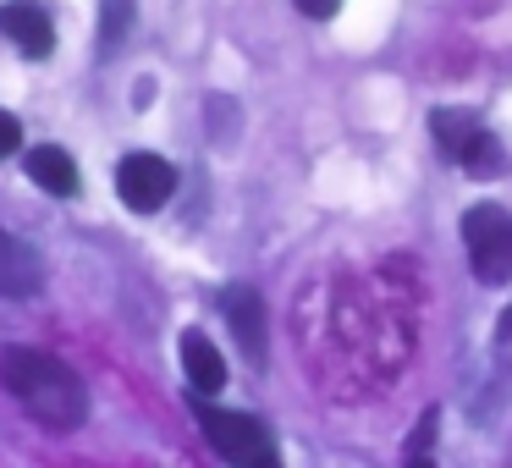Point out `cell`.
I'll list each match as a JSON object with an SVG mask.
<instances>
[{"mask_svg": "<svg viewBox=\"0 0 512 468\" xmlns=\"http://www.w3.org/2000/svg\"><path fill=\"white\" fill-rule=\"evenodd\" d=\"M0 386L45 430H78L89 419V386L67 358L45 353V347H0Z\"/></svg>", "mask_w": 512, "mask_h": 468, "instance_id": "obj_1", "label": "cell"}, {"mask_svg": "<svg viewBox=\"0 0 512 468\" xmlns=\"http://www.w3.org/2000/svg\"><path fill=\"white\" fill-rule=\"evenodd\" d=\"M193 419H199L204 441L237 468H276V441L270 430L254 419V413H232V408H215L210 391H193Z\"/></svg>", "mask_w": 512, "mask_h": 468, "instance_id": "obj_2", "label": "cell"}, {"mask_svg": "<svg viewBox=\"0 0 512 468\" xmlns=\"http://www.w3.org/2000/svg\"><path fill=\"white\" fill-rule=\"evenodd\" d=\"M430 138H435V149H441V160L463 166L468 177H496V171L507 166V155H501L496 133H490V127L479 122L474 111L435 105V111H430Z\"/></svg>", "mask_w": 512, "mask_h": 468, "instance_id": "obj_3", "label": "cell"}, {"mask_svg": "<svg viewBox=\"0 0 512 468\" xmlns=\"http://www.w3.org/2000/svg\"><path fill=\"white\" fill-rule=\"evenodd\" d=\"M457 232H463L474 281L479 287H501L512 276V215L501 204H474V210H463Z\"/></svg>", "mask_w": 512, "mask_h": 468, "instance_id": "obj_4", "label": "cell"}, {"mask_svg": "<svg viewBox=\"0 0 512 468\" xmlns=\"http://www.w3.org/2000/svg\"><path fill=\"white\" fill-rule=\"evenodd\" d=\"M171 193H177V171H171V160L160 155H127L122 166H116V199L127 204L133 215H155L171 204Z\"/></svg>", "mask_w": 512, "mask_h": 468, "instance_id": "obj_5", "label": "cell"}, {"mask_svg": "<svg viewBox=\"0 0 512 468\" xmlns=\"http://www.w3.org/2000/svg\"><path fill=\"white\" fill-rule=\"evenodd\" d=\"M221 314H226V325H232L243 358L254 369H265V358H270V342H265V298H259L254 287H226L221 292Z\"/></svg>", "mask_w": 512, "mask_h": 468, "instance_id": "obj_6", "label": "cell"}, {"mask_svg": "<svg viewBox=\"0 0 512 468\" xmlns=\"http://www.w3.org/2000/svg\"><path fill=\"white\" fill-rule=\"evenodd\" d=\"M0 34L12 39L28 61H45L50 50H56V28H50L39 0H6V6H0Z\"/></svg>", "mask_w": 512, "mask_h": 468, "instance_id": "obj_7", "label": "cell"}, {"mask_svg": "<svg viewBox=\"0 0 512 468\" xmlns=\"http://www.w3.org/2000/svg\"><path fill=\"white\" fill-rule=\"evenodd\" d=\"M39 281H45L39 254L23 243V237H12L6 226H0V298H34Z\"/></svg>", "mask_w": 512, "mask_h": 468, "instance_id": "obj_8", "label": "cell"}, {"mask_svg": "<svg viewBox=\"0 0 512 468\" xmlns=\"http://www.w3.org/2000/svg\"><path fill=\"white\" fill-rule=\"evenodd\" d=\"M182 375H188L193 391H221L226 386V358L215 353V342L204 331H182Z\"/></svg>", "mask_w": 512, "mask_h": 468, "instance_id": "obj_9", "label": "cell"}, {"mask_svg": "<svg viewBox=\"0 0 512 468\" xmlns=\"http://www.w3.org/2000/svg\"><path fill=\"white\" fill-rule=\"evenodd\" d=\"M28 177H34V188L56 193V199H72V193H78V160H72L67 149L45 144V149L28 155Z\"/></svg>", "mask_w": 512, "mask_h": 468, "instance_id": "obj_10", "label": "cell"}, {"mask_svg": "<svg viewBox=\"0 0 512 468\" xmlns=\"http://www.w3.org/2000/svg\"><path fill=\"white\" fill-rule=\"evenodd\" d=\"M435 424H441V408H424V419L413 424V435H408V457L419 463V457H430V446H435Z\"/></svg>", "mask_w": 512, "mask_h": 468, "instance_id": "obj_11", "label": "cell"}, {"mask_svg": "<svg viewBox=\"0 0 512 468\" xmlns=\"http://www.w3.org/2000/svg\"><path fill=\"white\" fill-rule=\"evenodd\" d=\"M17 149H23V122L12 111H0V160L17 155Z\"/></svg>", "mask_w": 512, "mask_h": 468, "instance_id": "obj_12", "label": "cell"}, {"mask_svg": "<svg viewBox=\"0 0 512 468\" xmlns=\"http://www.w3.org/2000/svg\"><path fill=\"white\" fill-rule=\"evenodd\" d=\"M303 17H314V23H325V17H336L342 12V0H292Z\"/></svg>", "mask_w": 512, "mask_h": 468, "instance_id": "obj_13", "label": "cell"}, {"mask_svg": "<svg viewBox=\"0 0 512 468\" xmlns=\"http://www.w3.org/2000/svg\"><path fill=\"white\" fill-rule=\"evenodd\" d=\"M496 353H501V358H512V309L496 320Z\"/></svg>", "mask_w": 512, "mask_h": 468, "instance_id": "obj_14", "label": "cell"}]
</instances>
